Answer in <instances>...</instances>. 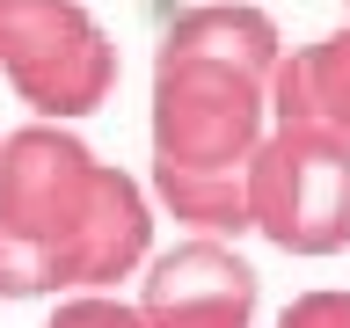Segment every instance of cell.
<instances>
[{"mask_svg":"<svg viewBox=\"0 0 350 328\" xmlns=\"http://www.w3.org/2000/svg\"><path fill=\"white\" fill-rule=\"evenodd\" d=\"M153 256V197L73 124L0 131V299L117 292Z\"/></svg>","mask_w":350,"mask_h":328,"instance_id":"obj_1","label":"cell"},{"mask_svg":"<svg viewBox=\"0 0 350 328\" xmlns=\"http://www.w3.org/2000/svg\"><path fill=\"white\" fill-rule=\"evenodd\" d=\"M278 59L284 37L256 0L183 8L153 44V182H241L270 131Z\"/></svg>","mask_w":350,"mask_h":328,"instance_id":"obj_2","label":"cell"},{"mask_svg":"<svg viewBox=\"0 0 350 328\" xmlns=\"http://www.w3.org/2000/svg\"><path fill=\"white\" fill-rule=\"evenodd\" d=\"M248 234L284 256L350 248V139L328 124H270L248 161Z\"/></svg>","mask_w":350,"mask_h":328,"instance_id":"obj_3","label":"cell"},{"mask_svg":"<svg viewBox=\"0 0 350 328\" xmlns=\"http://www.w3.org/2000/svg\"><path fill=\"white\" fill-rule=\"evenodd\" d=\"M0 73L44 124H81L117 95V37L81 0H0Z\"/></svg>","mask_w":350,"mask_h":328,"instance_id":"obj_4","label":"cell"},{"mask_svg":"<svg viewBox=\"0 0 350 328\" xmlns=\"http://www.w3.org/2000/svg\"><path fill=\"white\" fill-rule=\"evenodd\" d=\"M139 321L146 328H248L262 306V277L234 241L190 234L139 262Z\"/></svg>","mask_w":350,"mask_h":328,"instance_id":"obj_5","label":"cell"},{"mask_svg":"<svg viewBox=\"0 0 350 328\" xmlns=\"http://www.w3.org/2000/svg\"><path fill=\"white\" fill-rule=\"evenodd\" d=\"M270 124H328L350 139V22L284 51L270 73Z\"/></svg>","mask_w":350,"mask_h":328,"instance_id":"obj_6","label":"cell"},{"mask_svg":"<svg viewBox=\"0 0 350 328\" xmlns=\"http://www.w3.org/2000/svg\"><path fill=\"white\" fill-rule=\"evenodd\" d=\"M44 328H146V321H139V306L117 299V292H66Z\"/></svg>","mask_w":350,"mask_h":328,"instance_id":"obj_7","label":"cell"},{"mask_svg":"<svg viewBox=\"0 0 350 328\" xmlns=\"http://www.w3.org/2000/svg\"><path fill=\"white\" fill-rule=\"evenodd\" d=\"M278 328H350V292H299L278 314Z\"/></svg>","mask_w":350,"mask_h":328,"instance_id":"obj_8","label":"cell"},{"mask_svg":"<svg viewBox=\"0 0 350 328\" xmlns=\"http://www.w3.org/2000/svg\"><path fill=\"white\" fill-rule=\"evenodd\" d=\"M343 8H350V0H343Z\"/></svg>","mask_w":350,"mask_h":328,"instance_id":"obj_9","label":"cell"}]
</instances>
